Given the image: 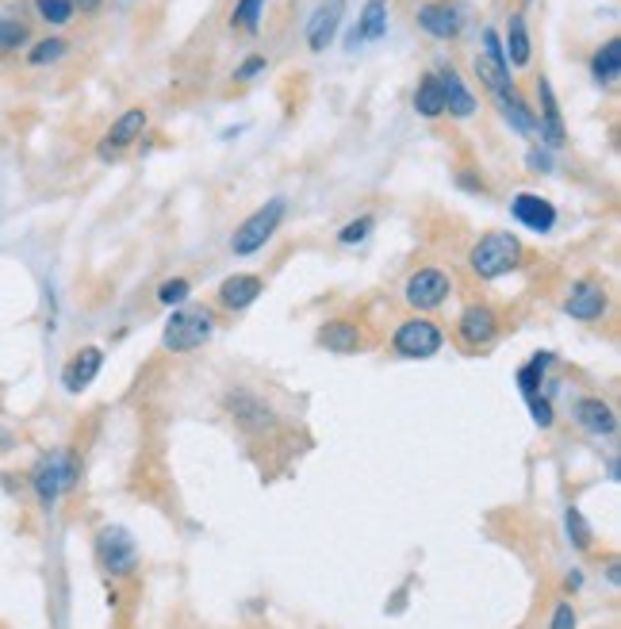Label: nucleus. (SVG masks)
Instances as JSON below:
<instances>
[{
	"label": "nucleus",
	"mask_w": 621,
	"mask_h": 629,
	"mask_svg": "<svg viewBox=\"0 0 621 629\" xmlns=\"http://www.w3.org/2000/svg\"><path fill=\"white\" fill-rule=\"evenodd\" d=\"M215 334V314L212 307H177L169 314L166 334H162V346L169 354H192V349L207 346Z\"/></svg>",
	"instance_id": "nucleus-1"
},
{
	"label": "nucleus",
	"mask_w": 621,
	"mask_h": 629,
	"mask_svg": "<svg viewBox=\"0 0 621 629\" xmlns=\"http://www.w3.org/2000/svg\"><path fill=\"white\" fill-rule=\"evenodd\" d=\"M77 476H81L77 453H73V449H55V453H47L39 464H35L32 488H35V496H39L43 507H55L58 499L77 484Z\"/></svg>",
	"instance_id": "nucleus-2"
},
{
	"label": "nucleus",
	"mask_w": 621,
	"mask_h": 629,
	"mask_svg": "<svg viewBox=\"0 0 621 629\" xmlns=\"http://www.w3.org/2000/svg\"><path fill=\"white\" fill-rule=\"evenodd\" d=\"M518 265H522V242L511 230H488L473 246V273L480 281H499V276H506Z\"/></svg>",
	"instance_id": "nucleus-3"
},
{
	"label": "nucleus",
	"mask_w": 621,
	"mask_h": 629,
	"mask_svg": "<svg viewBox=\"0 0 621 629\" xmlns=\"http://www.w3.org/2000/svg\"><path fill=\"white\" fill-rule=\"evenodd\" d=\"M284 212H288V204H284L280 197H273L268 204H261L258 212H253L250 219H246L242 227L235 230V238H230V250H235L238 258H250V253H258L261 246H265L268 238L276 235V227L284 223Z\"/></svg>",
	"instance_id": "nucleus-4"
},
{
	"label": "nucleus",
	"mask_w": 621,
	"mask_h": 629,
	"mask_svg": "<svg viewBox=\"0 0 621 629\" xmlns=\"http://www.w3.org/2000/svg\"><path fill=\"white\" fill-rule=\"evenodd\" d=\"M96 560H100V568L108 575L123 580V575H131L139 568V545L123 526H104L96 534Z\"/></svg>",
	"instance_id": "nucleus-5"
},
{
	"label": "nucleus",
	"mask_w": 621,
	"mask_h": 629,
	"mask_svg": "<svg viewBox=\"0 0 621 629\" xmlns=\"http://www.w3.org/2000/svg\"><path fill=\"white\" fill-rule=\"evenodd\" d=\"M453 296V276L445 269H418L403 284V299H407L415 311H438L445 299Z\"/></svg>",
	"instance_id": "nucleus-6"
},
{
	"label": "nucleus",
	"mask_w": 621,
	"mask_h": 629,
	"mask_svg": "<svg viewBox=\"0 0 621 629\" xmlns=\"http://www.w3.org/2000/svg\"><path fill=\"white\" fill-rule=\"evenodd\" d=\"M223 403H227V415L235 418L246 434H273L276 430V411L268 407L258 392L238 388V392H227V400Z\"/></svg>",
	"instance_id": "nucleus-7"
},
{
	"label": "nucleus",
	"mask_w": 621,
	"mask_h": 629,
	"mask_svg": "<svg viewBox=\"0 0 621 629\" xmlns=\"http://www.w3.org/2000/svg\"><path fill=\"white\" fill-rule=\"evenodd\" d=\"M392 346H395V354H399V357L426 361V357H433L441 346H445V334H441L430 319H407V323L395 331Z\"/></svg>",
	"instance_id": "nucleus-8"
},
{
	"label": "nucleus",
	"mask_w": 621,
	"mask_h": 629,
	"mask_svg": "<svg viewBox=\"0 0 621 629\" xmlns=\"http://www.w3.org/2000/svg\"><path fill=\"white\" fill-rule=\"evenodd\" d=\"M476 73H480V81L491 88V93H503V88H511V66H506V55H503V39H499V32H483V50L476 55Z\"/></svg>",
	"instance_id": "nucleus-9"
},
{
	"label": "nucleus",
	"mask_w": 621,
	"mask_h": 629,
	"mask_svg": "<svg viewBox=\"0 0 621 629\" xmlns=\"http://www.w3.org/2000/svg\"><path fill=\"white\" fill-rule=\"evenodd\" d=\"M418 27L433 39H453L464 27V4L461 0H430L418 9Z\"/></svg>",
	"instance_id": "nucleus-10"
},
{
	"label": "nucleus",
	"mask_w": 621,
	"mask_h": 629,
	"mask_svg": "<svg viewBox=\"0 0 621 629\" xmlns=\"http://www.w3.org/2000/svg\"><path fill=\"white\" fill-rule=\"evenodd\" d=\"M146 131V111L142 108H131L123 111V116L111 123V131L100 139V146H96V154H100V162H116L119 154H123L127 146H131L139 134Z\"/></svg>",
	"instance_id": "nucleus-11"
},
{
	"label": "nucleus",
	"mask_w": 621,
	"mask_h": 629,
	"mask_svg": "<svg viewBox=\"0 0 621 629\" xmlns=\"http://www.w3.org/2000/svg\"><path fill=\"white\" fill-rule=\"evenodd\" d=\"M456 334H461L464 346H473V349L491 346L499 334L495 311H491V307H464L461 319H456Z\"/></svg>",
	"instance_id": "nucleus-12"
},
{
	"label": "nucleus",
	"mask_w": 621,
	"mask_h": 629,
	"mask_svg": "<svg viewBox=\"0 0 621 629\" xmlns=\"http://www.w3.org/2000/svg\"><path fill=\"white\" fill-rule=\"evenodd\" d=\"M606 307H610V296H606V288L598 281H580L572 288V296H568L564 311L572 314V319H580V323H598L606 314Z\"/></svg>",
	"instance_id": "nucleus-13"
},
{
	"label": "nucleus",
	"mask_w": 621,
	"mask_h": 629,
	"mask_svg": "<svg viewBox=\"0 0 621 629\" xmlns=\"http://www.w3.org/2000/svg\"><path fill=\"white\" fill-rule=\"evenodd\" d=\"M100 369H104V349L100 346H81L77 354L65 361V369H62V384H65V392H85L88 384H93L96 377H100Z\"/></svg>",
	"instance_id": "nucleus-14"
},
{
	"label": "nucleus",
	"mask_w": 621,
	"mask_h": 629,
	"mask_svg": "<svg viewBox=\"0 0 621 629\" xmlns=\"http://www.w3.org/2000/svg\"><path fill=\"white\" fill-rule=\"evenodd\" d=\"M511 215L522 227L541 230V235H549V230L557 227V207L545 197H537V192H518V197L511 200Z\"/></svg>",
	"instance_id": "nucleus-15"
},
{
	"label": "nucleus",
	"mask_w": 621,
	"mask_h": 629,
	"mask_svg": "<svg viewBox=\"0 0 621 629\" xmlns=\"http://www.w3.org/2000/svg\"><path fill=\"white\" fill-rule=\"evenodd\" d=\"M438 85H441V96H445V111H449V116H456V119L476 116V108H480V104H476L473 88L461 81L456 66H441V70H438Z\"/></svg>",
	"instance_id": "nucleus-16"
},
{
	"label": "nucleus",
	"mask_w": 621,
	"mask_h": 629,
	"mask_svg": "<svg viewBox=\"0 0 621 629\" xmlns=\"http://www.w3.org/2000/svg\"><path fill=\"white\" fill-rule=\"evenodd\" d=\"M342 16H346V0H323V4H319V12L311 16V24H307V47H311V50L331 47L334 35H338Z\"/></svg>",
	"instance_id": "nucleus-17"
},
{
	"label": "nucleus",
	"mask_w": 621,
	"mask_h": 629,
	"mask_svg": "<svg viewBox=\"0 0 621 629\" xmlns=\"http://www.w3.org/2000/svg\"><path fill=\"white\" fill-rule=\"evenodd\" d=\"M537 100H541V123H537V131L545 134L549 150L564 146V142H568V134H564V116H560V104H557V93H552L549 78H537Z\"/></svg>",
	"instance_id": "nucleus-18"
},
{
	"label": "nucleus",
	"mask_w": 621,
	"mask_h": 629,
	"mask_svg": "<svg viewBox=\"0 0 621 629\" xmlns=\"http://www.w3.org/2000/svg\"><path fill=\"white\" fill-rule=\"evenodd\" d=\"M575 423H580L587 434H595V438H613V434H618V415H613V407L606 400H595V395L575 403Z\"/></svg>",
	"instance_id": "nucleus-19"
},
{
	"label": "nucleus",
	"mask_w": 621,
	"mask_h": 629,
	"mask_svg": "<svg viewBox=\"0 0 621 629\" xmlns=\"http://www.w3.org/2000/svg\"><path fill=\"white\" fill-rule=\"evenodd\" d=\"M261 288H265V281H261L258 273L227 276V281L219 284V304L227 307V311H246V307L261 296Z\"/></svg>",
	"instance_id": "nucleus-20"
},
{
	"label": "nucleus",
	"mask_w": 621,
	"mask_h": 629,
	"mask_svg": "<svg viewBox=\"0 0 621 629\" xmlns=\"http://www.w3.org/2000/svg\"><path fill=\"white\" fill-rule=\"evenodd\" d=\"M495 104H499V111H503V119L511 123V131H518V134H537V116L529 111V104L522 100V93L518 88H503V93H495Z\"/></svg>",
	"instance_id": "nucleus-21"
},
{
	"label": "nucleus",
	"mask_w": 621,
	"mask_h": 629,
	"mask_svg": "<svg viewBox=\"0 0 621 629\" xmlns=\"http://www.w3.org/2000/svg\"><path fill=\"white\" fill-rule=\"evenodd\" d=\"M387 35V0H369L361 12V20H357V27L349 32V47H357V43H377Z\"/></svg>",
	"instance_id": "nucleus-22"
},
{
	"label": "nucleus",
	"mask_w": 621,
	"mask_h": 629,
	"mask_svg": "<svg viewBox=\"0 0 621 629\" xmlns=\"http://www.w3.org/2000/svg\"><path fill=\"white\" fill-rule=\"evenodd\" d=\"M319 346L331 354H354V349H361V331L346 319H331L326 327H319Z\"/></svg>",
	"instance_id": "nucleus-23"
},
{
	"label": "nucleus",
	"mask_w": 621,
	"mask_h": 629,
	"mask_svg": "<svg viewBox=\"0 0 621 629\" xmlns=\"http://www.w3.org/2000/svg\"><path fill=\"white\" fill-rule=\"evenodd\" d=\"M506 66H529V58H534V47H529V27H526V16L522 12H514L511 20H506Z\"/></svg>",
	"instance_id": "nucleus-24"
},
{
	"label": "nucleus",
	"mask_w": 621,
	"mask_h": 629,
	"mask_svg": "<svg viewBox=\"0 0 621 629\" xmlns=\"http://www.w3.org/2000/svg\"><path fill=\"white\" fill-rule=\"evenodd\" d=\"M590 70H595L598 85L610 88L621 73V39H606L602 47L595 50V58H590Z\"/></svg>",
	"instance_id": "nucleus-25"
},
{
	"label": "nucleus",
	"mask_w": 621,
	"mask_h": 629,
	"mask_svg": "<svg viewBox=\"0 0 621 629\" xmlns=\"http://www.w3.org/2000/svg\"><path fill=\"white\" fill-rule=\"evenodd\" d=\"M415 111L426 119H438L445 116V96H441V85H438V73H426L415 88Z\"/></svg>",
	"instance_id": "nucleus-26"
},
{
	"label": "nucleus",
	"mask_w": 621,
	"mask_h": 629,
	"mask_svg": "<svg viewBox=\"0 0 621 629\" xmlns=\"http://www.w3.org/2000/svg\"><path fill=\"white\" fill-rule=\"evenodd\" d=\"M552 365V354H534L526 365L518 369V388H522V395H537L541 392V384H545V369Z\"/></svg>",
	"instance_id": "nucleus-27"
},
{
	"label": "nucleus",
	"mask_w": 621,
	"mask_h": 629,
	"mask_svg": "<svg viewBox=\"0 0 621 629\" xmlns=\"http://www.w3.org/2000/svg\"><path fill=\"white\" fill-rule=\"evenodd\" d=\"M35 12H39V20H47V24L62 27L73 20V0H35Z\"/></svg>",
	"instance_id": "nucleus-28"
},
{
	"label": "nucleus",
	"mask_w": 621,
	"mask_h": 629,
	"mask_svg": "<svg viewBox=\"0 0 621 629\" xmlns=\"http://www.w3.org/2000/svg\"><path fill=\"white\" fill-rule=\"evenodd\" d=\"M27 39H32V32H27L24 20L0 16V50H20Z\"/></svg>",
	"instance_id": "nucleus-29"
},
{
	"label": "nucleus",
	"mask_w": 621,
	"mask_h": 629,
	"mask_svg": "<svg viewBox=\"0 0 621 629\" xmlns=\"http://www.w3.org/2000/svg\"><path fill=\"white\" fill-rule=\"evenodd\" d=\"M62 55H65V39L50 35V39H39L32 50H27V62H32V66H50V62H58Z\"/></svg>",
	"instance_id": "nucleus-30"
},
{
	"label": "nucleus",
	"mask_w": 621,
	"mask_h": 629,
	"mask_svg": "<svg viewBox=\"0 0 621 629\" xmlns=\"http://www.w3.org/2000/svg\"><path fill=\"white\" fill-rule=\"evenodd\" d=\"M261 12H265V0H238V4H235V16H230V24L246 27V32H258Z\"/></svg>",
	"instance_id": "nucleus-31"
},
{
	"label": "nucleus",
	"mask_w": 621,
	"mask_h": 629,
	"mask_svg": "<svg viewBox=\"0 0 621 629\" xmlns=\"http://www.w3.org/2000/svg\"><path fill=\"white\" fill-rule=\"evenodd\" d=\"M564 526H568V542L575 545V549H590V526L583 522V514L575 511V507H568V514H564Z\"/></svg>",
	"instance_id": "nucleus-32"
},
{
	"label": "nucleus",
	"mask_w": 621,
	"mask_h": 629,
	"mask_svg": "<svg viewBox=\"0 0 621 629\" xmlns=\"http://www.w3.org/2000/svg\"><path fill=\"white\" fill-rule=\"evenodd\" d=\"M189 292H192V284L184 281V276H174V281H166L158 288V304H166V307H181L184 299H189Z\"/></svg>",
	"instance_id": "nucleus-33"
},
{
	"label": "nucleus",
	"mask_w": 621,
	"mask_h": 629,
	"mask_svg": "<svg viewBox=\"0 0 621 629\" xmlns=\"http://www.w3.org/2000/svg\"><path fill=\"white\" fill-rule=\"evenodd\" d=\"M372 227H377V219L372 215H361V219H354L349 227L338 230V242L342 246H354V242H365V238L372 235Z\"/></svg>",
	"instance_id": "nucleus-34"
},
{
	"label": "nucleus",
	"mask_w": 621,
	"mask_h": 629,
	"mask_svg": "<svg viewBox=\"0 0 621 629\" xmlns=\"http://www.w3.org/2000/svg\"><path fill=\"white\" fill-rule=\"evenodd\" d=\"M529 415H534V423L541 426V430H549V426H552V418H557V415H552V403L545 400L541 392H537V395H529Z\"/></svg>",
	"instance_id": "nucleus-35"
},
{
	"label": "nucleus",
	"mask_w": 621,
	"mask_h": 629,
	"mask_svg": "<svg viewBox=\"0 0 621 629\" xmlns=\"http://www.w3.org/2000/svg\"><path fill=\"white\" fill-rule=\"evenodd\" d=\"M526 166H529V174H552V154L541 146H534L526 154Z\"/></svg>",
	"instance_id": "nucleus-36"
},
{
	"label": "nucleus",
	"mask_w": 621,
	"mask_h": 629,
	"mask_svg": "<svg viewBox=\"0 0 621 629\" xmlns=\"http://www.w3.org/2000/svg\"><path fill=\"white\" fill-rule=\"evenodd\" d=\"M549 629H575V606L568 603H557V610H552V626Z\"/></svg>",
	"instance_id": "nucleus-37"
},
{
	"label": "nucleus",
	"mask_w": 621,
	"mask_h": 629,
	"mask_svg": "<svg viewBox=\"0 0 621 629\" xmlns=\"http://www.w3.org/2000/svg\"><path fill=\"white\" fill-rule=\"evenodd\" d=\"M261 70H265V58H261V55L246 58V62H242V70H238V81H253Z\"/></svg>",
	"instance_id": "nucleus-38"
},
{
	"label": "nucleus",
	"mask_w": 621,
	"mask_h": 629,
	"mask_svg": "<svg viewBox=\"0 0 621 629\" xmlns=\"http://www.w3.org/2000/svg\"><path fill=\"white\" fill-rule=\"evenodd\" d=\"M100 4L104 0H73V9H81V12H96Z\"/></svg>",
	"instance_id": "nucleus-39"
},
{
	"label": "nucleus",
	"mask_w": 621,
	"mask_h": 629,
	"mask_svg": "<svg viewBox=\"0 0 621 629\" xmlns=\"http://www.w3.org/2000/svg\"><path fill=\"white\" fill-rule=\"evenodd\" d=\"M564 588H568V591H580V588H583V572H568Z\"/></svg>",
	"instance_id": "nucleus-40"
},
{
	"label": "nucleus",
	"mask_w": 621,
	"mask_h": 629,
	"mask_svg": "<svg viewBox=\"0 0 621 629\" xmlns=\"http://www.w3.org/2000/svg\"><path fill=\"white\" fill-rule=\"evenodd\" d=\"M522 4H529V0H522Z\"/></svg>",
	"instance_id": "nucleus-41"
}]
</instances>
